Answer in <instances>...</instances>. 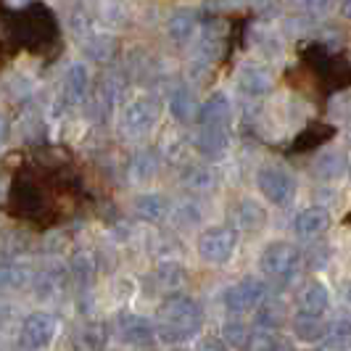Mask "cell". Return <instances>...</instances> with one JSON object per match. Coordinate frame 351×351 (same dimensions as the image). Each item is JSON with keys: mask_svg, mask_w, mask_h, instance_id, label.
<instances>
[{"mask_svg": "<svg viewBox=\"0 0 351 351\" xmlns=\"http://www.w3.org/2000/svg\"><path fill=\"white\" fill-rule=\"evenodd\" d=\"M135 211H138V217L145 219V222H161V219H167L169 217V198L161 193H143L138 195V201H135Z\"/></svg>", "mask_w": 351, "mask_h": 351, "instance_id": "2e32d148", "label": "cell"}, {"mask_svg": "<svg viewBox=\"0 0 351 351\" xmlns=\"http://www.w3.org/2000/svg\"><path fill=\"white\" fill-rule=\"evenodd\" d=\"M58 333V319L48 312H32L21 322L19 330V343L27 351H43L53 343V338Z\"/></svg>", "mask_w": 351, "mask_h": 351, "instance_id": "5b68a950", "label": "cell"}, {"mask_svg": "<svg viewBox=\"0 0 351 351\" xmlns=\"http://www.w3.org/2000/svg\"><path fill=\"white\" fill-rule=\"evenodd\" d=\"M330 222H333V217H330L328 209H322V206H309V209H304L299 217H296L293 228H296V235H299V238L312 241V238L322 235L325 230L330 228Z\"/></svg>", "mask_w": 351, "mask_h": 351, "instance_id": "30bf717a", "label": "cell"}, {"mask_svg": "<svg viewBox=\"0 0 351 351\" xmlns=\"http://www.w3.org/2000/svg\"><path fill=\"white\" fill-rule=\"evenodd\" d=\"M185 282V267L180 262H161L156 269V285L164 291H177Z\"/></svg>", "mask_w": 351, "mask_h": 351, "instance_id": "603a6c76", "label": "cell"}, {"mask_svg": "<svg viewBox=\"0 0 351 351\" xmlns=\"http://www.w3.org/2000/svg\"><path fill=\"white\" fill-rule=\"evenodd\" d=\"M346 172V154L343 151H328L317 158V175L322 180H335Z\"/></svg>", "mask_w": 351, "mask_h": 351, "instance_id": "d4e9b609", "label": "cell"}, {"mask_svg": "<svg viewBox=\"0 0 351 351\" xmlns=\"http://www.w3.org/2000/svg\"><path fill=\"white\" fill-rule=\"evenodd\" d=\"M204 328V309L191 296L175 293L161 301L156 322V338L164 343H185Z\"/></svg>", "mask_w": 351, "mask_h": 351, "instance_id": "6da1fadb", "label": "cell"}, {"mask_svg": "<svg viewBox=\"0 0 351 351\" xmlns=\"http://www.w3.org/2000/svg\"><path fill=\"white\" fill-rule=\"evenodd\" d=\"M259 306L262 309L256 315V328L259 330H269V333L280 330L282 322H285V306H282L280 301H262Z\"/></svg>", "mask_w": 351, "mask_h": 351, "instance_id": "7402d4cb", "label": "cell"}, {"mask_svg": "<svg viewBox=\"0 0 351 351\" xmlns=\"http://www.w3.org/2000/svg\"><path fill=\"white\" fill-rule=\"evenodd\" d=\"M161 114V104L156 98H138L124 108L122 114V127L127 135H145L148 130H154Z\"/></svg>", "mask_w": 351, "mask_h": 351, "instance_id": "ba28073f", "label": "cell"}, {"mask_svg": "<svg viewBox=\"0 0 351 351\" xmlns=\"http://www.w3.org/2000/svg\"><path fill=\"white\" fill-rule=\"evenodd\" d=\"M251 333L254 330H248L243 322H228L225 325V341H228L230 346H235V349H248V341H251Z\"/></svg>", "mask_w": 351, "mask_h": 351, "instance_id": "f546056e", "label": "cell"}, {"mask_svg": "<svg viewBox=\"0 0 351 351\" xmlns=\"http://www.w3.org/2000/svg\"><path fill=\"white\" fill-rule=\"evenodd\" d=\"M238 248V232L228 225H214V228L204 230L201 238H198V254L204 262L214 264V267H222L232 259Z\"/></svg>", "mask_w": 351, "mask_h": 351, "instance_id": "3957f363", "label": "cell"}, {"mask_svg": "<svg viewBox=\"0 0 351 351\" xmlns=\"http://www.w3.org/2000/svg\"><path fill=\"white\" fill-rule=\"evenodd\" d=\"M232 106L222 93H214L211 98H206L204 104L198 106V117L201 124H211V127H228Z\"/></svg>", "mask_w": 351, "mask_h": 351, "instance_id": "5bb4252c", "label": "cell"}, {"mask_svg": "<svg viewBox=\"0 0 351 351\" xmlns=\"http://www.w3.org/2000/svg\"><path fill=\"white\" fill-rule=\"evenodd\" d=\"M66 269H61V267H51V269H45V272H40L35 275V285L37 296L40 299H56V296H61L64 293V288H66Z\"/></svg>", "mask_w": 351, "mask_h": 351, "instance_id": "e0dca14e", "label": "cell"}, {"mask_svg": "<svg viewBox=\"0 0 351 351\" xmlns=\"http://www.w3.org/2000/svg\"><path fill=\"white\" fill-rule=\"evenodd\" d=\"M259 267L262 272L269 278V280L280 282H291L301 269V251L293 243H285V241H275L262 251L259 256Z\"/></svg>", "mask_w": 351, "mask_h": 351, "instance_id": "7a4b0ae2", "label": "cell"}, {"mask_svg": "<svg viewBox=\"0 0 351 351\" xmlns=\"http://www.w3.org/2000/svg\"><path fill=\"white\" fill-rule=\"evenodd\" d=\"M235 222L243 230H248V232H259V230L267 225V211L262 209V204L246 198V201H241L238 209H235Z\"/></svg>", "mask_w": 351, "mask_h": 351, "instance_id": "d6986e66", "label": "cell"}, {"mask_svg": "<svg viewBox=\"0 0 351 351\" xmlns=\"http://www.w3.org/2000/svg\"><path fill=\"white\" fill-rule=\"evenodd\" d=\"M228 127H211L201 124L198 135H195V148L201 151L204 158H219L228 151Z\"/></svg>", "mask_w": 351, "mask_h": 351, "instance_id": "8fae6325", "label": "cell"}, {"mask_svg": "<svg viewBox=\"0 0 351 351\" xmlns=\"http://www.w3.org/2000/svg\"><path fill=\"white\" fill-rule=\"evenodd\" d=\"M85 51L93 56V58H108L114 53V40L106 35H95L90 43H85Z\"/></svg>", "mask_w": 351, "mask_h": 351, "instance_id": "4dcf8cb0", "label": "cell"}, {"mask_svg": "<svg viewBox=\"0 0 351 351\" xmlns=\"http://www.w3.org/2000/svg\"><path fill=\"white\" fill-rule=\"evenodd\" d=\"M169 108H172L175 119H180V122H193L195 117H198V104H195L193 93L188 88H177L175 93H172Z\"/></svg>", "mask_w": 351, "mask_h": 351, "instance_id": "44dd1931", "label": "cell"}, {"mask_svg": "<svg viewBox=\"0 0 351 351\" xmlns=\"http://www.w3.org/2000/svg\"><path fill=\"white\" fill-rule=\"evenodd\" d=\"M272 88V77L264 66H246L241 71V90L248 98H264Z\"/></svg>", "mask_w": 351, "mask_h": 351, "instance_id": "ac0fdd59", "label": "cell"}, {"mask_svg": "<svg viewBox=\"0 0 351 351\" xmlns=\"http://www.w3.org/2000/svg\"><path fill=\"white\" fill-rule=\"evenodd\" d=\"M35 280V269L21 262L0 264V291H24Z\"/></svg>", "mask_w": 351, "mask_h": 351, "instance_id": "9a60e30c", "label": "cell"}, {"mask_svg": "<svg viewBox=\"0 0 351 351\" xmlns=\"http://www.w3.org/2000/svg\"><path fill=\"white\" fill-rule=\"evenodd\" d=\"M267 299V282L259 278H243V280L232 282L225 291V306L232 315H243L256 309Z\"/></svg>", "mask_w": 351, "mask_h": 351, "instance_id": "8992f818", "label": "cell"}, {"mask_svg": "<svg viewBox=\"0 0 351 351\" xmlns=\"http://www.w3.org/2000/svg\"><path fill=\"white\" fill-rule=\"evenodd\" d=\"M256 185H259V193L275 206H288L296 195V180L280 167H262L256 172Z\"/></svg>", "mask_w": 351, "mask_h": 351, "instance_id": "277c9868", "label": "cell"}, {"mask_svg": "<svg viewBox=\"0 0 351 351\" xmlns=\"http://www.w3.org/2000/svg\"><path fill=\"white\" fill-rule=\"evenodd\" d=\"M328 328H330V325L317 315H304V312H299V315L291 319V330H293V335H296L299 341H304V343H317V341H322V338L328 335Z\"/></svg>", "mask_w": 351, "mask_h": 351, "instance_id": "7c38bea8", "label": "cell"}, {"mask_svg": "<svg viewBox=\"0 0 351 351\" xmlns=\"http://www.w3.org/2000/svg\"><path fill=\"white\" fill-rule=\"evenodd\" d=\"M330 306V293L322 282H306L299 293V309L304 315L322 317Z\"/></svg>", "mask_w": 351, "mask_h": 351, "instance_id": "4fadbf2b", "label": "cell"}, {"mask_svg": "<svg viewBox=\"0 0 351 351\" xmlns=\"http://www.w3.org/2000/svg\"><path fill=\"white\" fill-rule=\"evenodd\" d=\"M11 204H14V211L21 214V217H35L45 206V195H43L37 182H32V180H19V182H14V188H11Z\"/></svg>", "mask_w": 351, "mask_h": 351, "instance_id": "9c48e42d", "label": "cell"}, {"mask_svg": "<svg viewBox=\"0 0 351 351\" xmlns=\"http://www.w3.org/2000/svg\"><path fill=\"white\" fill-rule=\"evenodd\" d=\"M114 330L119 335V341L135 349H148L156 343V325L141 315H130V312L119 315L114 319Z\"/></svg>", "mask_w": 351, "mask_h": 351, "instance_id": "52a82bcc", "label": "cell"}, {"mask_svg": "<svg viewBox=\"0 0 351 351\" xmlns=\"http://www.w3.org/2000/svg\"><path fill=\"white\" fill-rule=\"evenodd\" d=\"M214 172L204 164H195V167H188L185 169V185L193 188V191H211L214 188Z\"/></svg>", "mask_w": 351, "mask_h": 351, "instance_id": "4316f807", "label": "cell"}, {"mask_svg": "<svg viewBox=\"0 0 351 351\" xmlns=\"http://www.w3.org/2000/svg\"><path fill=\"white\" fill-rule=\"evenodd\" d=\"M156 172H158V161L148 151H143V154H138V156L130 161V177L135 182H145V180H151Z\"/></svg>", "mask_w": 351, "mask_h": 351, "instance_id": "484cf974", "label": "cell"}, {"mask_svg": "<svg viewBox=\"0 0 351 351\" xmlns=\"http://www.w3.org/2000/svg\"><path fill=\"white\" fill-rule=\"evenodd\" d=\"M88 88H90V77H88V69L82 66V64H71L69 69H66V77H64V95H66V101H82L85 95H88Z\"/></svg>", "mask_w": 351, "mask_h": 351, "instance_id": "ffe728a7", "label": "cell"}, {"mask_svg": "<svg viewBox=\"0 0 351 351\" xmlns=\"http://www.w3.org/2000/svg\"><path fill=\"white\" fill-rule=\"evenodd\" d=\"M195 32V16L191 11H180L172 21H169V35L175 40H185Z\"/></svg>", "mask_w": 351, "mask_h": 351, "instance_id": "f1b7e54d", "label": "cell"}, {"mask_svg": "<svg viewBox=\"0 0 351 351\" xmlns=\"http://www.w3.org/2000/svg\"><path fill=\"white\" fill-rule=\"evenodd\" d=\"M106 328L104 325H90L74 335V351H104L106 349Z\"/></svg>", "mask_w": 351, "mask_h": 351, "instance_id": "cb8c5ba5", "label": "cell"}, {"mask_svg": "<svg viewBox=\"0 0 351 351\" xmlns=\"http://www.w3.org/2000/svg\"><path fill=\"white\" fill-rule=\"evenodd\" d=\"M71 275L77 282H90L95 275V259L88 251H80L74 259H71Z\"/></svg>", "mask_w": 351, "mask_h": 351, "instance_id": "83f0119b", "label": "cell"}, {"mask_svg": "<svg viewBox=\"0 0 351 351\" xmlns=\"http://www.w3.org/2000/svg\"><path fill=\"white\" fill-rule=\"evenodd\" d=\"M3 135H5V119L0 117V141H3Z\"/></svg>", "mask_w": 351, "mask_h": 351, "instance_id": "d6a6232c", "label": "cell"}, {"mask_svg": "<svg viewBox=\"0 0 351 351\" xmlns=\"http://www.w3.org/2000/svg\"><path fill=\"white\" fill-rule=\"evenodd\" d=\"M198 351H228V343H222L219 338H204Z\"/></svg>", "mask_w": 351, "mask_h": 351, "instance_id": "1f68e13d", "label": "cell"}]
</instances>
